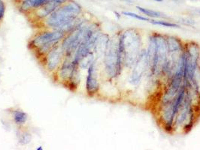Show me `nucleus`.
<instances>
[{
	"label": "nucleus",
	"mask_w": 200,
	"mask_h": 150,
	"mask_svg": "<svg viewBox=\"0 0 200 150\" xmlns=\"http://www.w3.org/2000/svg\"><path fill=\"white\" fill-rule=\"evenodd\" d=\"M118 40L110 39L104 53L105 71L109 79H113L120 74L122 69V59L119 51Z\"/></svg>",
	"instance_id": "nucleus-3"
},
{
	"label": "nucleus",
	"mask_w": 200,
	"mask_h": 150,
	"mask_svg": "<svg viewBox=\"0 0 200 150\" xmlns=\"http://www.w3.org/2000/svg\"><path fill=\"white\" fill-rule=\"evenodd\" d=\"M123 14L125 15V16H128V17H131V18H136L137 20H141V21H150V19L148 18H145V17L141 16V15H138L137 14H135L133 12H127V11H124L122 13Z\"/></svg>",
	"instance_id": "nucleus-20"
},
{
	"label": "nucleus",
	"mask_w": 200,
	"mask_h": 150,
	"mask_svg": "<svg viewBox=\"0 0 200 150\" xmlns=\"http://www.w3.org/2000/svg\"><path fill=\"white\" fill-rule=\"evenodd\" d=\"M154 1L156 2H162L163 1V0H154Z\"/></svg>",
	"instance_id": "nucleus-24"
},
{
	"label": "nucleus",
	"mask_w": 200,
	"mask_h": 150,
	"mask_svg": "<svg viewBox=\"0 0 200 150\" xmlns=\"http://www.w3.org/2000/svg\"><path fill=\"white\" fill-rule=\"evenodd\" d=\"M0 25H1V23H0Z\"/></svg>",
	"instance_id": "nucleus-28"
},
{
	"label": "nucleus",
	"mask_w": 200,
	"mask_h": 150,
	"mask_svg": "<svg viewBox=\"0 0 200 150\" xmlns=\"http://www.w3.org/2000/svg\"><path fill=\"white\" fill-rule=\"evenodd\" d=\"M66 34L56 30L41 29L30 38L28 47L33 51L39 47L49 44H59L66 36Z\"/></svg>",
	"instance_id": "nucleus-5"
},
{
	"label": "nucleus",
	"mask_w": 200,
	"mask_h": 150,
	"mask_svg": "<svg viewBox=\"0 0 200 150\" xmlns=\"http://www.w3.org/2000/svg\"><path fill=\"white\" fill-rule=\"evenodd\" d=\"M14 2H15L18 3V2H20V1H21V0H14Z\"/></svg>",
	"instance_id": "nucleus-25"
},
{
	"label": "nucleus",
	"mask_w": 200,
	"mask_h": 150,
	"mask_svg": "<svg viewBox=\"0 0 200 150\" xmlns=\"http://www.w3.org/2000/svg\"><path fill=\"white\" fill-rule=\"evenodd\" d=\"M118 46L123 65L128 68L133 67L141 51L139 32L134 29L126 30L119 38Z\"/></svg>",
	"instance_id": "nucleus-2"
},
{
	"label": "nucleus",
	"mask_w": 200,
	"mask_h": 150,
	"mask_svg": "<svg viewBox=\"0 0 200 150\" xmlns=\"http://www.w3.org/2000/svg\"><path fill=\"white\" fill-rule=\"evenodd\" d=\"M0 59H1V57H0Z\"/></svg>",
	"instance_id": "nucleus-27"
},
{
	"label": "nucleus",
	"mask_w": 200,
	"mask_h": 150,
	"mask_svg": "<svg viewBox=\"0 0 200 150\" xmlns=\"http://www.w3.org/2000/svg\"><path fill=\"white\" fill-rule=\"evenodd\" d=\"M134 69H133V74L130 77V83L133 85H136L141 81L146 69L148 67V58H147V52L145 50H141L140 53L136 64L134 65Z\"/></svg>",
	"instance_id": "nucleus-12"
},
{
	"label": "nucleus",
	"mask_w": 200,
	"mask_h": 150,
	"mask_svg": "<svg viewBox=\"0 0 200 150\" xmlns=\"http://www.w3.org/2000/svg\"><path fill=\"white\" fill-rule=\"evenodd\" d=\"M198 64L199 65V68H200V56H199V62H198Z\"/></svg>",
	"instance_id": "nucleus-26"
},
{
	"label": "nucleus",
	"mask_w": 200,
	"mask_h": 150,
	"mask_svg": "<svg viewBox=\"0 0 200 150\" xmlns=\"http://www.w3.org/2000/svg\"><path fill=\"white\" fill-rule=\"evenodd\" d=\"M114 14H116V16H117V18H120V14H119L117 12V11H114Z\"/></svg>",
	"instance_id": "nucleus-23"
},
{
	"label": "nucleus",
	"mask_w": 200,
	"mask_h": 150,
	"mask_svg": "<svg viewBox=\"0 0 200 150\" xmlns=\"http://www.w3.org/2000/svg\"><path fill=\"white\" fill-rule=\"evenodd\" d=\"M6 11V4L4 0H0V23L4 20Z\"/></svg>",
	"instance_id": "nucleus-21"
},
{
	"label": "nucleus",
	"mask_w": 200,
	"mask_h": 150,
	"mask_svg": "<svg viewBox=\"0 0 200 150\" xmlns=\"http://www.w3.org/2000/svg\"><path fill=\"white\" fill-rule=\"evenodd\" d=\"M10 115L13 123L18 128L24 127L29 120V116L25 111L20 108H11L10 109Z\"/></svg>",
	"instance_id": "nucleus-14"
},
{
	"label": "nucleus",
	"mask_w": 200,
	"mask_h": 150,
	"mask_svg": "<svg viewBox=\"0 0 200 150\" xmlns=\"http://www.w3.org/2000/svg\"><path fill=\"white\" fill-rule=\"evenodd\" d=\"M147 52V58H148V68H149L150 71H151L153 65V62H154L155 54H156V39H155L154 35L150 36L149 40V44H148V48Z\"/></svg>",
	"instance_id": "nucleus-15"
},
{
	"label": "nucleus",
	"mask_w": 200,
	"mask_h": 150,
	"mask_svg": "<svg viewBox=\"0 0 200 150\" xmlns=\"http://www.w3.org/2000/svg\"><path fill=\"white\" fill-rule=\"evenodd\" d=\"M65 57V51L60 43L54 47L48 53L46 54L43 59L39 61V62L47 74L53 75L56 70L59 69Z\"/></svg>",
	"instance_id": "nucleus-6"
},
{
	"label": "nucleus",
	"mask_w": 200,
	"mask_h": 150,
	"mask_svg": "<svg viewBox=\"0 0 200 150\" xmlns=\"http://www.w3.org/2000/svg\"><path fill=\"white\" fill-rule=\"evenodd\" d=\"M150 23H153L154 25H159V26H163L165 27H171V28H179L180 26L176 24V23H170V22L165 21V20H150Z\"/></svg>",
	"instance_id": "nucleus-19"
},
{
	"label": "nucleus",
	"mask_w": 200,
	"mask_h": 150,
	"mask_svg": "<svg viewBox=\"0 0 200 150\" xmlns=\"http://www.w3.org/2000/svg\"><path fill=\"white\" fill-rule=\"evenodd\" d=\"M47 0H21L18 3V9L24 15H29L42 8Z\"/></svg>",
	"instance_id": "nucleus-13"
},
{
	"label": "nucleus",
	"mask_w": 200,
	"mask_h": 150,
	"mask_svg": "<svg viewBox=\"0 0 200 150\" xmlns=\"http://www.w3.org/2000/svg\"><path fill=\"white\" fill-rule=\"evenodd\" d=\"M78 70H81L79 66L75 65L72 62L71 58L65 57L59 69L53 74L54 81L65 86Z\"/></svg>",
	"instance_id": "nucleus-9"
},
{
	"label": "nucleus",
	"mask_w": 200,
	"mask_h": 150,
	"mask_svg": "<svg viewBox=\"0 0 200 150\" xmlns=\"http://www.w3.org/2000/svg\"><path fill=\"white\" fill-rule=\"evenodd\" d=\"M199 14H200V11H199Z\"/></svg>",
	"instance_id": "nucleus-29"
},
{
	"label": "nucleus",
	"mask_w": 200,
	"mask_h": 150,
	"mask_svg": "<svg viewBox=\"0 0 200 150\" xmlns=\"http://www.w3.org/2000/svg\"><path fill=\"white\" fill-rule=\"evenodd\" d=\"M89 23L87 22L79 29L75 31L70 32L65 36L64 38L61 41V46L65 51L66 57L71 58L72 59L75 51L81 44L84 36L85 31H86L87 26Z\"/></svg>",
	"instance_id": "nucleus-8"
},
{
	"label": "nucleus",
	"mask_w": 200,
	"mask_h": 150,
	"mask_svg": "<svg viewBox=\"0 0 200 150\" xmlns=\"http://www.w3.org/2000/svg\"><path fill=\"white\" fill-rule=\"evenodd\" d=\"M185 53V69H184V84L194 86L195 73L198 67L200 56V47L196 42L191 41L184 47Z\"/></svg>",
	"instance_id": "nucleus-4"
},
{
	"label": "nucleus",
	"mask_w": 200,
	"mask_h": 150,
	"mask_svg": "<svg viewBox=\"0 0 200 150\" xmlns=\"http://www.w3.org/2000/svg\"><path fill=\"white\" fill-rule=\"evenodd\" d=\"M68 1L69 0H47L44 6L29 14V16L31 17V19L33 20L34 22L39 23Z\"/></svg>",
	"instance_id": "nucleus-10"
},
{
	"label": "nucleus",
	"mask_w": 200,
	"mask_h": 150,
	"mask_svg": "<svg viewBox=\"0 0 200 150\" xmlns=\"http://www.w3.org/2000/svg\"><path fill=\"white\" fill-rule=\"evenodd\" d=\"M86 92L90 97L98 93L100 90V81L98 79V69L96 60L93 61L88 69V75L86 77Z\"/></svg>",
	"instance_id": "nucleus-11"
},
{
	"label": "nucleus",
	"mask_w": 200,
	"mask_h": 150,
	"mask_svg": "<svg viewBox=\"0 0 200 150\" xmlns=\"http://www.w3.org/2000/svg\"><path fill=\"white\" fill-rule=\"evenodd\" d=\"M166 40L169 53H178L184 51V48H183L182 41L178 38L171 36L167 38Z\"/></svg>",
	"instance_id": "nucleus-16"
},
{
	"label": "nucleus",
	"mask_w": 200,
	"mask_h": 150,
	"mask_svg": "<svg viewBox=\"0 0 200 150\" xmlns=\"http://www.w3.org/2000/svg\"><path fill=\"white\" fill-rule=\"evenodd\" d=\"M17 137H18L19 144L23 145H27L30 144L32 140V134L30 131L26 130L23 127L19 128L18 132H17Z\"/></svg>",
	"instance_id": "nucleus-17"
},
{
	"label": "nucleus",
	"mask_w": 200,
	"mask_h": 150,
	"mask_svg": "<svg viewBox=\"0 0 200 150\" xmlns=\"http://www.w3.org/2000/svg\"><path fill=\"white\" fill-rule=\"evenodd\" d=\"M82 14L83 8L81 5L75 0H69L39 23L42 24L41 29L58 30L68 22L81 16Z\"/></svg>",
	"instance_id": "nucleus-1"
},
{
	"label": "nucleus",
	"mask_w": 200,
	"mask_h": 150,
	"mask_svg": "<svg viewBox=\"0 0 200 150\" xmlns=\"http://www.w3.org/2000/svg\"><path fill=\"white\" fill-rule=\"evenodd\" d=\"M136 8L142 14H144L147 15L148 17H150V18H164V14H163L158 12V11H153V10L150 9H148V8H142V7L140 6H136Z\"/></svg>",
	"instance_id": "nucleus-18"
},
{
	"label": "nucleus",
	"mask_w": 200,
	"mask_h": 150,
	"mask_svg": "<svg viewBox=\"0 0 200 150\" xmlns=\"http://www.w3.org/2000/svg\"><path fill=\"white\" fill-rule=\"evenodd\" d=\"M156 39V54L152 68V74L163 72L164 68L168 59V45L166 38L160 34H155Z\"/></svg>",
	"instance_id": "nucleus-7"
},
{
	"label": "nucleus",
	"mask_w": 200,
	"mask_h": 150,
	"mask_svg": "<svg viewBox=\"0 0 200 150\" xmlns=\"http://www.w3.org/2000/svg\"><path fill=\"white\" fill-rule=\"evenodd\" d=\"M36 150H43V147H42V146H38V147L36 148Z\"/></svg>",
	"instance_id": "nucleus-22"
}]
</instances>
